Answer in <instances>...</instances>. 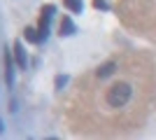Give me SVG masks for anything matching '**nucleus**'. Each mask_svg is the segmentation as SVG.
<instances>
[{
	"mask_svg": "<svg viewBox=\"0 0 156 140\" xmlns=\"http://www.w3.org/2000/svg\"><path fill=\"white\" fill-rule=\"evenodd\" d=\"M26 40L28 42H40L37 40V31H35V28H26Z\"/></svg>",
	"mask_w": 156,
	"mask_h": 140,
	"instance_id": "7",
	"label": "nucleus"
},
{
	"mask_svg": "<svg viewBox=\"0 0 156 140\" xmlns=\"http://www.w3.org/2000/svg\"><path fill=\"white\" fill-rule=\"evenodd\" d=\"M93 5H96V7H98V9H107V5H105L103 0H93Z\"/></svg>",
	"mask_w": 156,
	"mask_h": 140,
	"instance_id": "9",
	"label": "nucleus"
},
{
	"mask_svg": "<svg viewBox=\"0 0 156 140\" xmlns=\"http://www.w3.org/2000/svg\"><path fill=\"white\" fill-rule=\"evenodd\" d=\"M114 70H117V63H114V61H107V63H103V66L96 70V77L98 80H107V77L114 75Z\"/></svg>",
	"mask_w": 156,
	"mask_h": 140,
	"instance_id": "3",
	"label": "nucleus"
},
{
	"mask_svg": "<svg viewBox=\"0 0 156 140\" xmlns=\"http://www.w3.org/2000/svg\"><path fill=\"white\" fill-rule=\"evenodd\" d=\"M63 2H65V7H68L72 14H79V12H82V7H84V5H82V0H63Z\"/></svg>",
	"mask_w": 156,
	"mask_h": 140,
	"instance_id": "6",
	"label": "nucleus"
},
{
	"mask_svg": "<svg viewBox=\"0 0 156 140\" xmlns=\"http://www.w3.org/2000/svg\"><path fill=\"white\" fill-rule=\"evenodd\" d=\"M72 33H75V23L68 16H63V21H61V35H72Z\"/></svg>",
	"mask_w": 156,
	"mask_h": 140,
	"instance_id": "5",
	"label": "nucleus"
},
{
	"mask_svg": "<svg viewBox=\"0 0 156 140\" xmlns=\"http://www.w3.org/2000/svg\"><path fill=\"white\" fill-rule=\"evenodd\" d=\"M5 80L9 87L14 84V59L9 52H5Z\"/></svg>",
	"mask_w": 156,
	"mask_h": 140,
	"instance_id": "4",
	"label": "nucleus"
},
{
	"mask_svg": "<svg viewBox=\"0 0 156 140\" xmlns=\"http://www.w3.org/2000/svg\"><path fill=\"white\" fill-rule=\"evenodd\" d=\"M65 84H68V77H65V75H58V77H56V89H63Z\"/></svg>",
	"mask_w": 156,
	"mask_h": 140,
	"instance_id": "8",
	"label": "nucleus"
},
{
	"mask_svg": "<svg viewBox=\"0 0 156 140\" xmlns=\"http://www.w3.org/2000/svg\"><path fill=\"white\" fill-rule=\"evenodd\" d=\"M2 131H5V126H2V119H0V133H2Z\"/></svg>",
	"mask_w": 156,
	"mask_h": 140,
	"instance_id": "10",
	"label": "nucleus"
},
{
	"mask_svg": "<svg viewBox=\"0 0 156 140\" xmlns=\"http://www.w3.org/2000/svg\"><path fill=\"white\" fill-rule=\"evenodd\" d=\"M130 96H133V87L128 82H117L107 89V105L110 107H124L128 105Z\"/></svg>",
	"mask_w": 156,
	"mask_h": 140,
	"instance_id": "1",
	"label": "nucleus"
},
{
	"mask_svg": "<svg viewBox=\"0 0 156 140\" xmlns=\"http://www.w3.org/2000/svg\"><path fill=\"white\" fill-rule=\"evenodd\" d=\"M14 63H16V68H21V70H26L28 66V59H26V49H23V45L21 42H14Z\"/></svg>",
	"mask_w": 156,
	"mask_h": 140,
	"instance_id": "2",
	"label": "nucleus"
}]
</instances>
